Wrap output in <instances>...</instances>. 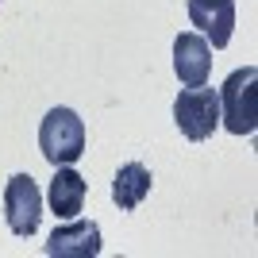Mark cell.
Here are the masks:
<instances>
[{"label":"cell","instance_id":"cell-4","mask_svg":"<svg viewBox=\"0 0 258 258\" xmlns=\"http://www.w3.org/2000/svg\"><path fill=\"white\" fill-rule=\"evenodd\" d=\"M4 220L16 235H35L39 231V220H43V193L39 185L27 177V173H16L8 177V189H4Z\"/></svg>","mask_w":258,"mask_h":258},{"label":"cell","instance_id":"cell-6","mask_svg":"<svg viewBox=\"0 0 258 258\" xmlns=\"http://www.w3.org/2000/svg\"><path fill=\"white\" fill-rule=\"evenodd\" d=\"M173 74L181 77V85H208L212 74V46L205 35L185 31L173 39Z\"/></svg>","mask_w":258,"mask_h":258},{"label":"cell","instance_id":"cell-8","mask_svg":"<svg viewBox=\"0 0 258 258\" xmlns=\"http://www.w3.org/2000/svg\"><path fill=\"white\" fill-rule=\"evenodd\" d=\"M54 181L46 189V201H50V212L58 220H74L81 208H85V177L74 170V166H54Z\"/></svg>","mask_w":258,"mask_h":258},{"label":"cell","instance_id":"cell-7","mask_svg":"<svg viewBox=\"0 0 258 258\" xmlns=\"http://www.w3.org/2000/svg\"><path fill=\"white\" fill-rule=\"evenodd\" d=\"M46 254L50 258H97L100 254V227L93 220H74V224L54 227L46 239Z\"/></svg>","mask_w":258,"mask_h":258},{"label":"cell","instance_id":"cell-2","mask_svg":"<svg viewBox=\"0 0 258 258\" xmlns=\"http://www.w3.org/2000/svg\"><path fill=\"white\" fill-rule=\"evenodd\" d=\"M39 151L50 166H74L85 154V123L74 108H50L39 123Z\"/></svg>","mask_w":258,"mask_h":258},{"label":"cell","instance_id":"cell-5","mask_svg":"<svg viewBox=\"0 0 258 258\" xmlns=\"http://www.w3.org/2000/svg\"><path fill=\"white\" fill-rule=\"evenodd\" d=\"M189 20L212 50H224L235 31V0H189Z\"/></svg>","mask_w":258,"mask_h":258},{"label":"cell","instance_id":"cell-9","mask_svg":"<svg viewBox=\"0 0 258 258\" xmlns=\"http://www.w3.org/2000/svg\"><path fill=\"white\" fill-rule=\"evenodd\" d=\"M151 185H154V177L143 162H123L116 170V181H112V201L119 205V212H135L147 201Z\"/></svg>","mask_w":258,"mask_h":258},{"label":"cell","instance_id":"cell-1","mask_svg":"<svg viewBox=\"0 0 258 258\" xmlns=\"http://www.w3.org/2000/svg\"><path fill=\"white\" fill-rule=\"evenodd\" d=\"M258 70L254 66H243L224 81V89H216V100H220V123H224L231 135H250L258 127Z\"/></svg>","mask_w":258,"mask_h":258},{"label":"cell","instance_id":"cell-3","mask_svg":"<svg viewBox=\"0 0 258 258\" xmlns=\"http://www.w3.org/2000/svg\"><path fill=\"white\" fill-rule=\"evenodd\" d=\"M173 123L185 139H208L216 127H220V100H216V89L208 85H185L173 100Z\"/></svg>","mask_w":258,"mask_h":258}]
</instances>
